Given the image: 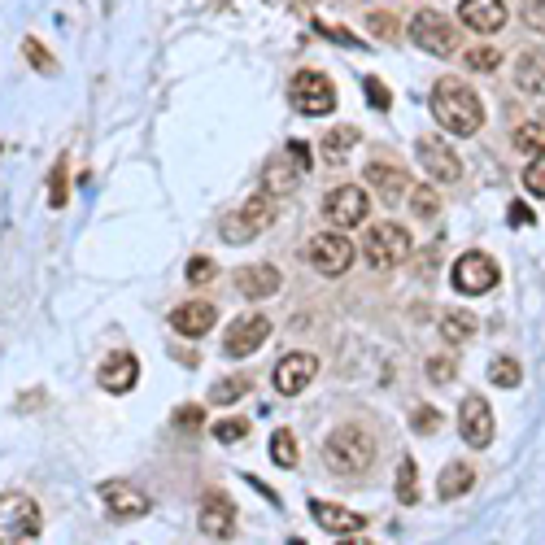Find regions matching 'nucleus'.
<instances>
[{
	"instance_id": "obj_1",
	"label": "nucleus",
	"mask_w": 545,
	"mask_h": 545,
	"mask_svg": "<svg viewBox=\"0 0 545 545\" xmlns=\"http://www.w3.org/2000/svg\"><path fill=\"white\" fill-rule=\"evenodd\" d=\"M432 114L454 140L476 136V131L484 127V105L463 79H441L436 83L432 88Z\"/></svg>"
},
{
	"instance_id": "obj_2",
	"label": "nucleus",
	"mask_w": 545,
	"mask_h": 545,
	"mask_svg": "<svg viewBox=\"0 0 545 545\" xmlns=\"http://www.w3.org/2000/svg\"><path fill=\"white\" fill-rule=\"evenodd\" d=\"M323 454H327V463H332V471L358 476V471H367L375 463V436L367 428H358V423H345V428H336L327 436Z\"/></svg>"
},
{
	"instance_id": "obj_3",
	"label": "nucleus",
	"mask_w": 545,
	"mask_h": 545,
	"mask_svg": "<svg viewBox=\"0 0 545 545\" xmlns=\"http://www.w3.org/2000/svg\"><path fill=\"white\" fill-rule=\"evenodd\" d=\"M40 532H44V515L31 498H22V493H5L0 498V545L40 541Z\"/></svg>"
},
{
	"instance_id": "obj_4",
	"label": "nucleus",
	"mask_w": 545,
	"mask_h": 545,
	"mask_svg": "<svg viewBox=\"0 0 545 545\" xmlns=\"http://www.w3.org/2000/svg\"><path fill=\"white\" fill-rule=\"evenodd\" d=\"M288 105H293L297 114H306V118L332 114V109H336L332 79H327L323 70H297V75L288 79Z\"/></svg>"
},
{
	"instance_id": "obj_5",
	"label": "nucleus",
	"mask_w": 545,
	"mask_h": 545,
	"mask_svg": "<svg viewBox=\"0 0 545 545\" xmlns=\"http://www.w3.org/2000/svg\"><path fill=\"white\" fill-rule=\"evenodd\" d=\"M275 223V201H271V192H258V197H249L240 210H232L223 218V240L227 245H249L253 236H262L266 227Z\"/></svg>"
},
{
	"instance_id": "obj_6",
	"label": "nucleus",
	"mask_w": 545,
	"mask_h": 545,
	"mask_svg": "<svg viewBox=\"0 0 545 545\" xmlns=\"http://www.w3.org/2000/svg\"><path fill=\"white\" fill-rule=\"evenodd\" d=\"M410 253H415V240L402 223H375L367 232V245H362V258H367L375 271H389V266H402Z\"/></svg>"
},
{
	"instance_id": "obj_7",
	"label": "nucleus",
	"mask_w": 545,
	"mask_h": 545,
	"mask_svg": "<svg viewBox=\"0 0 545 545\" xmlns=\"http://www.w3.org/2000/svg\"><path fill=\"white\" fill-rule=\"evenodd\" d=\"M410 40L432 57H454V48H458L454 22L445 14H436V9H419V14L410 18Z\"/></svg>"
},
{
	"instance_id": "obj_8",
	"label": "nucleus",
	"mask_w": 545,
	"mask_h": 545,
	"mask_svg": "<svg viewBox=\"0 0 545 545\" xmlns=\"http://www.w3.org/2000/svg\"><path fill=\"white\" fill-rule=\"evenodd\" d=\"M354 258H358V249L349 245L341 232H323V236H314L310 245H306V262H310L319 275H327V280L345 275L349 266H354Z\"/></svg>"
},
{
	"instance_id": "obj_9",
	"label": "nucleus",
	"mask_w": 545,
	"mask_h": 545,
	"mask_svg": "<svg viewBox=\"0 0 545 545\" xmlns=\"http://www.w3.org/2000/svg\"><path fill=\"white\" fill-rule=\"evenodd\" d=\"M450 275H454V288H458V293H467V297L489 293V288H498V280H502L498 262H493L489 253H463V258L454 262Z\"/></svg>"
},
{
	"instance_id": "obj_10",
	"label": "nucleus",
	"mask_w": 545,
	"mask_h": 545,
	"mask_svg": "<svg viewBox=\"0 0 545 545\" xmlns=\"http://www.w3.org/2000/svg\"><path fill=\"white\" fill-rule=\"evenodd\" d=\"M415 153H419L423 171H428L436 184H458V179H463V162H458V153L441 136H419Z\"/></svg>"
},
{
	"instance_id": "obj_11",
	"label": "nucleus",
	"mask_w": 545,
	"mask_h": 545,
	"mask_svg": "<svg viewBox=\"0 0 545 545\" xmlns=\"http://www.w3.org/2000/svg\"><path fill=\"white\" fill-rule=\"evenodd\" d=\"M266 336H271V319H266V314H240V319L227 327L223 349H227V358H249L266 345Z\"/></svg>"
},
{
	"instance_id": "obj_12",
	"label": "nucleus",
	"mask_w": 545,
	"mask_h": 545,
	"mask_svg": "<svg viewBox=\"0 0 545 545\" xmlns=\"http://www.w3.org/2000/svg\"><path fill=\"white\" fill-rule=\"evenodd\" d=\"M458 432H463V441L471 445V450H489L493 441V410L484 397L467 393L463 406H458Z\"/></svg>"
},
{
	"instance_id": "obj_13",
	"label": "nucleus",
	"mask_w": 545,
	"mask_h": 545,
	"mask_svg": "<svg viewBox=\"0 0 545 545\" xmlns=\"http://www.w3.org/2000/svg\"><path fill=\"white\" fill-rule=\"evenodd\" d=\"M197 528L205 532L210 541H227L236 537V502L227 498V493H205L201 511H197Z\"/></svg>"
},
{
	"instance_id": "obj_14",
	"label": "nucleus",
	"mask_w": 545,
	"mask_h": 545,
	"mask_svg": "<svg viewBox=\"0 0 545 545\" xmlns=\"http://www.w3.org/2000/svg\"><path fill=\"white\" fill-rule=\"evenodd\" d=\"M323 218L336 227V232H345V227H358L362 218H367V192L354 188V184H345V188L327 192V201H323Z\"/></svg>"
},
{
	"instance_id": "obj_15",
	"label": "nucleus",
	"mask_w": 545,
	"mask_h": 545,
	"mask_svg": "<svg viewBox=\"0 0 545 545\" xmlns=\"http://www.w3.org/2000/svg\"><path fill=\"white\" fill-rule=\"evenodd\" d=\"M319 375V358L306 354V349H297V354H288L280 358V367H275V393L280 397H297V393H306V384Z\"/></svg>"
},
{
	"instance_id": "obj_16",
	"label": "nucleus",
	"mask_w": 545,
	"mask_h": 545,
	"mask_svg": "<svg viewBox=\"0 0 545 545\" xmlns=\"http://www.w3.org/2000/svg\"><path fill=\"white\" fill-rule=\"evenodd\" d=\"M96 493H101L105 511L114 515V519H136V515L149 511V498H144L136 484H127V480H105Z\"/></svg>"
},
{
	"instance_id": "obj_17",
	"label": "nucleus",
	"mask_w": 545,
	"mask_h": 545,
	"mask_svg": "<svg viewBox=\"0 0 545 545\" xmlns=\"http://www.w3.org/2000/svg\"><path fill=\"white\" fill-rule=\"evenodd\" d=\"M458 18L476 35H493L506 27V5L502 0H463V5H458Z\"/></svg>"
},
{
	"instance_id": "obj_18",
	"label": "nucleus",
	"mask_w": 545,
	"mask_h": 545,
	"mask_svg": "<svg viewBox=\"0 0 545 545\" xmlns=\"http://www.w3.org/2000/svg\"><path fill=\"white\" fill-rule=\"evenodd\" d=\"M310 515H314V524L323 532H332V537H358V532L367 528V519L358 511H345V506H332V502H310Z\"/></svg>"
},
{
	"instance_id": "obj_19",
	"label": "nucleus",
	"mask_w": 545,
	"mask_h": 545,
	"mask_svg": "<svg viewBox=\"0 0 545 545\" xmlns=\"http://www.w3.org/2000/svg\"><path fill=\"white\" fill-rule=\"evenodd\" d=\"M96 380H101L105 393H131L140 380V362L131 354H109L101 362V371H96Z\"/></svg>"
},
{
	"instance_id": "obj_20",
	"label": "nucleus",
	"mask_w": 545,
	"mask_h": 545,
	"mask_svg": "<svg viewBox=\"0 0 545 545\" xmlns=\"http://www.w3.org/2000/svg\"><path fill=\"white\" fill-rule=\"evenodd\" d=\"M367 184L375 188V197H380L384 205H397V201L406 197L410 175L402 171V166H393V162H371L367 166Z\"/></svg>"
},
{
	"instance_id": "obj_21",
	"label": "nucleus",
	"mask_w": 545,
	"mask_h": 545,
	"mask_svg": "<svg viewBox=\"0 0 545 545\" xmlns=\"http://www.w3.org/2000/svg\"><path fill=\"white\" fill-rule=\"evenodd\" d=\"M236 293H245L253 301L280 293V271H275L271 262H258V266H240L236 271Z\"/></svg>"
},
{
	"instance_id": "obj_22",
	"label": "nucleus",
	"mask_w": 545,
	"mask_h": 545,
	"mask_svg": "<svg viewBox=\"0 0 545 545\" xmlns=\"http://www.w3.org/2000/svg\"><path fill=\"white\" fill-rule=\"evenodd\" d=\"M214 319H218V314H214L210 301H188V306H179L171 314V327L179 336H188V341H201V336L214 327Z\"/></svg>"
},
{
	"instance_id": "obj_23",
	"label": "nucleus",
	"mask_w": 545,
	"mask_h": 545,
	"mask_svg": "<svg viewBox=\"0 0 545 545\" xmlns=\"http://www.w3.org/2000/svg\"><path fill=\"white\" fill-rule=\"evenodd\" d=\"M297 175H301V166L293 162V153H280V157H271V162H266L262 188L266 192H293L297 188Z\"/></svg>"
},
{
	"instance_id": "obj_24",
	"label": "nucleus",
	"mask_w": 545,
	"mask_h": 545,
	"mask_svg": "<svg viewBox=\"0 0 545 545\" xmlns=\"http://www.w3.org/2000/svg\"><path fill=\"white\" fill-rule=\"evenodd\" d=\"M515 88L528 96H545V53H524L515 66Z\"/></svg>"
},
{
	"instance_id": "obj_25",
	"label": "nucleus",
	"mask_w": 545,
	"mask_h": 545,
	"mask_svg": "<svg viewBox=\"0 0 545 545\" xmlns=\"http://www.w3.org/2000/svg\"><path fill=\"white\" fill-rule=\"evenodd\" d=\"M476 484V471H471V463H450L441 471V480H436V493L441 498H463V493Z\"/></svg>"
},
{
	"instance_id": "obj_26",
	"label": "nucleus",
	"mask_w": 545,
	"mask_h": 545,
	"mask_svg": "<svg viewBox=\"0 0 545 545\" xmlns=\"http://www.w3.org/2000/svg\"><path fill=\"white\" fill-rule=\"evenodd\" d=\"M354 144H358V131H354V127H332V131H327V136H323V144H319V149H323V157H327V162L336 166V162H345Z\"/></svg>"
},
{
	"instance_id": "obj_27",
	"label": "nucleus",
	"mask_w": 545,
	"mask_h": 545,
	"mask_svg": "<svg viewBox=\"0 0 545 545\" xmlns=\"http://www.w3.org/2000/svg\"><path fill=\"white\" fill-rule=\"evenodd\" d=\"M397 502H402V506L419 502V467H415V458H410V454L397 463Z\"/></svg>"
},
{
	"instance_id": "obj_28",
	"label": "nucleus",
	"mask_w": 545,
	"mask_h": 545,
	"mask_svg": "<svg viewBox=\"0 0 545 545\" xmlns=\"http://www.w3.org/2000/svg\"><path fill=\"white\" fill-rule=\"evenodd\" d=\"M441 336L450 345H463L476 336V314H467V310H454V314H445V323H441Z\"/></svg>"
},
{
	"instance_id": "obj_29",
	"label": "nucleus",
	"mask_w": 545,
	"mask_h": 545,
	"mask_svg": "<svg viewBox=\"0 0 545 545\" xmlns=\"http://www.w3.org/2000/svg\"><path fill=\"white\" fill-rule=\"evenodd\" d=\"M249 389H253L249 375H227V380H218L214 389H210V402H214V406H232V402H240V397H245Z\"/></svg>"
},
{
	"instance_id": "obj_30",
	"label": "nucleus",
	"mask_w": 545,
	"mask_h": 545,
	"mask_svg": "<svg viewBox=\"0 0 545 545\" xmlns=\"http://www.w3.org/2000/svg\"><path fill=\"white\" fill-rule=\"evenodd\" d=\"M489 384H498V389H519V384H524V367H519L515 358H493L489 362Z\"/></svg>"
},
{
	"instance_id": "obj_31",
	"label": "nucleus",
	"mask_w": 545,
	"mask_h": 545,
	"mask_svg": "<svg viewBox=\"0 0 545 545\" xmlns=\"http://www.w3.org/2000/svg\"><path fill=\"white\" fill-rule=\"evenodd\" d=\"M271 458H275V467H284V471L297 467V441H293V432L288 428L271 432Z\"/></svg>"
},
{
	"instance_id": "obj_32",
	"label": "nucleus",
	"mask_w": 545,
	"mask_h": 545,
	"mask_svg": "<svg viewBox=\"0 0 545 545\" xmlns=\"http://www.w3.org/2000/svg\"><path fill=\"white\" fill-rule=\"evenodd\" d=\"M515 149H519V153H545V127H541V123L515 127Z\"/></svg>"
},
{
	"instance_id": "obj_33",
	"label": "nucleus",
	"mask_w": 545,
	"mask_h": 545,
	"mask_svg": "<svg viewBox=\"0 0 545 545\" xmlns=\"http://www.w3.org/2000/svg\"><path fill=\"white\" fill-rule=\"evenodd\" d=\"M467 66H471V70H498V66H502V48H498V44H476V48H467Z\"/></svg>"
},
{
	"instance_id": "obj_34",
	"label": "nucleus",
	"mask_w": 545,
	"mask_h": 545,
	"mask_svg": "<svg viewBox=\"0 0 545 545\" xmlns=\"http://www.w3.org/2000/svg\"><path fill=\"white\" fill-rule=\"evenodd\" d=\"M22 53H27V62H31L35 70H40V75H53V70H57L53 53H48V48H44L40 40H35V35H31V40H22Z\"/></svg>"
},
{
	"instance_id": "obj_35",
	"label": "nucleus",
	"mask_w": 545,
	"mask_h": 545,
	"mask_svg": "<svg viewBox=\"0 0 545 545\" xmlns=\"http://www.w3.org/2000/svg\"><path fill=\"white\" fill-rule=\"evenodd\" d=\"M524 188L532 197H545V153H532V162L524 166Z\"/></svg>"
},
{
	"instance_id": "obj_36",
	"label": "nucleus",
	"mask_w": 545,
	"mask_h": 545,
	"mask_svg": "<svg viewBox=\"0 0 545 545\" xmlns=\"http://www.w3.org/2000/svg\"><path fill=\"white\" fill-rule=\"evenodd\" d=\"M410 205H415L419 218H436V210H441V197H436L428 184H419L415 192H410Z\"/></svg>"
},
{
	"instance_id": "obj_37",
	"label": "nucleus",
	"mask_w": 545,
	"mask_h": 545,
	"mask_svg": "<svg viewBox=\"0 0 545 545\" xmlns=\"http://www.w3.org/2000/svg\"><path fill=\"white\" fill-rule=\"evenodd\" d=\"M249 436V423L245 419H223V423H214V441H223V445H236V441H245Z\"/></svg>"
},
{
	"instance_id": "obj_38",
	"label": "nucleus",
	"mask_w": 545,
	"mask_h": 545,
	"mask_svg": "<svg viewBox=\"0 0 545 545\" xmlns=\"http://www.w3.org/2000/svg\"><path fill=\"white\" fill-rule=\"evenodd\" d=\"M362 88H367V101H371L375 109H389V105H393V92L384 88L380 79H371V75H367V79H362Z\"/></svg>"
},
{
	"instance_id": "obj_39",
	"label": "nucleus",
	"mask_w": 545,
	"mask_h": 545,
	"mask_svg": "<svg viewBox=\"0 0 545 545\" xmlns=\"http://www.w3.org/2000/svg\"><path fill=\"white\" fill-rule=\"evenodd\" d=\"M48 205H53V210H62V205H66V162H57V171H53V188H48Z\"/></svg>"
},
{
	"instance_id": "obj_40",
	"label": "nucleus",
	"mask_w": 545,
	"mask_h": 545,
	"mask_svg": "<svg viewBox=\"0 0 545 545\" xmlns=\"http://www.w3.org/2000/svg\"><path fill=\"white\" fill-rule=\"evenodd\" d=\"M428 375H432L436 384H445V380H454V375H458V362L441 354V358H432V362H428Z\"/></svg>"
},
{
	"instance_id": "obj_41",
	"label": "nucleus",
	"mask_w": 545,
	"mask_h": 545,
	"mask_svg": "<svg viewBox=\"0 0 545 545\" xmlns=\"http://www.w3.org/2000/svg\"><path fill=\"white\" fill-rule=\"evenodd\" d=\"M524 22L545 35V0H524Z\"/></svg>"
},
{
	"instance_id": "obj_42",
	"label": "nucleus",
	"mask_w": 545,
	"mask_h": 545,
	"mask_svg": "<svg viewBox=\"0 0 545 545\" xmlns=\"http://www.w3.org/2000/svg\"><path fill=\"white\" fill-rule=\"evenodd\" d=\"M205 280H214V262L210 258H192L188 262V284H205Z\"/></svg>"
},
{
	"instance_id": "obj_43",
	"label": "nucleus",
	"mask_w": 545,
	"mask_h": 545,
	"mask_svg": "<svg viewBox=\"0 0 545 545\" xmlns=\"http://www.w3.org/2000/svg\"><path fill=\"white\" fill-rule=\"evenodd\" d=\"M205 423V410L201 406H179L175 410V428H201Z\"/></svg>"
},
{
	"instance_id": "obj_44",
	"label": "nucleus",
	"mask_w": 545,
	"mask_h": 545,
	"mask_svg": "<svg viewBox=\"0 0 545 545\" xmlns=\"http://www.w3.org/2000/svg\"><path fill=\"white\" fill-rule=\"evenodd\" d=\"M410 423H415V432H436V423H441V415H436L432 406H419L415 415H410Z\"/></svg>"
},
{
	"instance_id": "obj_45",
	"label": "nucleus",
	"mask_w": 545,
	"mask_h": 545,
	"mask_svg": "<svg viewBox=\"0 0 545 545\" xmlns=\"http://www.w3.org/2000/svg\"><path fill=\"white\" fill-rule=\"evenodd\" d=\"M314 31H323L327 40H336V44H349V48H367V44H358V40H354V35H349V31H341V27H327V22H314Z\"/></svg>"
},
{
	"instance_id": "obj_46",
	"label": "nucleus",
	"mask_w": 545,
	"mask_h": 545,
	"mask_svg": "<svg viewBox=\"0 0 545 545\" xmlns=\"http://www.w3.org/2000/svg\"><path fill=\"white\" fill-rule=\"evenodd\" d=\"M288 153H293V162L301 166V171H310L314 157H310V144H306V140H293V144H288Z\"/></svg>"
},
{
	"instance_id": "obj_47",
	"label": "nucleus",
	"mask_w": 545,
	"mask_h": 545,
	"mask_svg": "<svg viewBox=\"0 0 545 545\" xmlns=\"http://www.w3.org/2000/svg\"><path fill=\"white\" fill-rule=\"evenodd\" d=\"M511 223H515V227H528V223H532V210H528V205H519V201L511 205Z\"/></svg>"
}]
</instances>
